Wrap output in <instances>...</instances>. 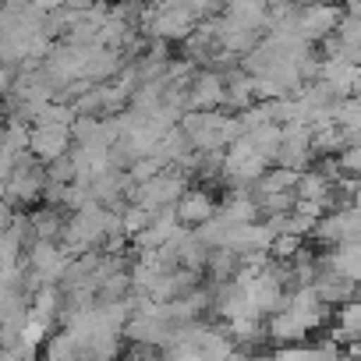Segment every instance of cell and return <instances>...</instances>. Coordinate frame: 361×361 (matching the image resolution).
Returning a JSON list of instances; mask_svg holds the SVG:
<instances>
[{
  "label": "cell",
  "mask_w": 361,
  "mask_h": 361,
  "mask_svg": "<svg viewBox=\"0 0 361 361\" xmlns=\"http://www.w3.org/2000/svg\"><path fill=\"white\" fill-rule=\"evenodd\" d=\"M75 149V135H71V128H64V124H50V128H32V145H29V152L39 159V163H57L61 156H68Z\"/></svg>",
  "instance_id": "obj_1"
},
{
  "label": "cell",
  "mask_w": 361,
  "mask_h": 361,
  "mask_svg": "<svg viewBox=\"0 0 361 361\" xmlns=\"http://www.w3.org/2000/svg\"><path fill=\"white\" fill-rule=\"evenodd\" d=\"M312 287H315V294H319V301H322L326 308H329V305H340V308H343V305H350V301L361 294L357 283L347 280V276L336 273V269H322V273L315 276Z\"/></svg>",
  "instance_id": "obj_2"
},
{
  "label": "cell",
  "mask_w": 361,
  "mask_h": 361,
  "mask_svg": "<svg viewBox=\"0 0 361 361\" xmlns=\"http://www.w3.org/2000/svg\"><path fill=\"white\" fill-rule=\"evenodd\" d=\"M213 216H220V206L213 202V195L209 192H202V188H192L185 199L177 202V220H180V227H202V224H209Z\"/></svg>",
  "instance_id": "obj_3"
}]
</instances>
